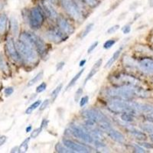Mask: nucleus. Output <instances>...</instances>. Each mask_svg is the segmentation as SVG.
Masks as SVG:
<instances>
[{
	"instance_id": "f257e3e1",
	"label": "nucleus",
	"mask_w": 153,
	"mask_h": 153,
	"mask_svg": "<svg viewBox=\"0 0 153 153\" xmlns=\"http://www.w3.org/2000/svg\"><path fill=\"white\" fill-rule=\"evenodd\" d=\"M106 94L114 99L126 100L132 99L135 95L141 96L143 94V91L141 89H136V87L123 85L122 87H114L106 91Z\"/></svg>"
},
{
	"instance_id": "f03ea898",
	"label": "nucleus",
	"mask_w": 153,
	"mask_h": 153,
	"mask_svg": "<svg viewBox=\"0 0 153 153\" xmlns=\"http://www.w3.org/2000/svg\"><path fill=\"white\" fill-rule=\"evenodd\" d=\"M20 40L29 44L38 53L44 54L45 53V44L37 35L33 32H24L20 36Z\"/></svg>"
},
{
	"instance_id": "7ed1b4c3",
	"label": "nucleus",
	"mask_w": 153,
	"mask_h": 153,
	"mask_svg": "<svg viewBox=\"0 0 153 153\" xmlns=\"http://www.w3.org/2000/svg\"><path fill=\"white\" fill-rule=\"evenodd\" d=\"M18 52L27 62L34 63L37 60V54L35 49L28 44L19 39L16 43Z\"/></svg>"
},
{
	"instance_id": "20e7f679",
	"label": "nucleus",
	"mask_w": 153,
	"mask_h": 153,
	"mask_svg": "<svg viewBox=\"0 0 153 153\" xmlns=\"http://www.w3.org/2000/svg\"><path fill=\"white\" fill-rule=\"evenodd\" d=\"M108 109L114 113H131L134 114V113H136V110L132 108V103L120 99H114L109 102Z\"/></svg>"
},
{
	"instance_id": "39448f33",
	"label": "nucleus",
	"mask_w": 153,
	"mask_h": 153,
	"mask_svg": "<svg viewBox=\"0 0 153 153\" xmlns=\"http://www.w3.org/2000/svg\"><path fill=\"white\" fill-rule=\"evenodd\" d=\"M44 22V17L42 12L38 8H33L30 12L29 23L31 28L38 29L42 25Z\"/></svg>"
},
{
	"instance_id": "423d86ee",
	"label": "nucleus",
	"mask_w": 153,
	"mask_h": 153,
	"mask_svg": "<svg viewBox=\"0 0 153 153\" xmlns=\"http://www.w3.org/2000/svg\"><path fill=\"white\" fill-rule=\"evenodd\" d=\"M83 115L94 123H98L100 124L101 123L108 122L107 117L97 110H87L83 113Z\"/></svg>"
},
{
	"instance_id": "0eeeda50",
	"label": "nucleus",
	"mask_w": 153,
	"mask_h": 153,
	"mask_svg": "<svg viewBox=\"0 0 153 153\" xmlns=\"http://www.w3.org/2000/svg\"><path fill=\"white\" fill-rule=\"evenodd\" d=\"M61 4L65 10L73 19L76 20H80L81 19V15H80V11L78 10V8L76 7V5L71 0H61Z\"/></svg>"
},
{
	"instance_id": "6e6552de",
	"label": "nucleus",
	"mask_w": 153,
	"mask_h": 153,
	"mask_svg": "<svg viewBox=\"0 0 153 153\" xmlns=\"http://www.w3.org/2000/svg\"><path fill=\"white\" fill-rule=\"evenodd\" d=\"M65 33H64L61 29L52 28L46 31V37L51 42L58 43L66 39L67 37L65 36Z\"/></svg>"
},
{
	"instance_id": "1a4fd4ad",
	"label": "nucleus",
	"mask_w": 153,
	"mask_h": 153,
	"mask_svg": "<svg viewBox=\"0 0 153 153\" xmlns=\"http://www.w3.org/2000/svg\"><path fill=\"white\" fill-rule=\"evenodd\" d=\"M117 81L120 84H122L123 85L132 86V87H136L139 84V82L136 78H134L129 75L125 74H120L119 76L116 75L113 76V80L112 82H113V84H114L115 82Z\"/></svg>"
},
{
	"instance_id": "9d476101",
	"label": "nucleus",
	"mask_w": 153,
	"mask_h": 153,
	"mask_svg": "<svg viewBox=\"0 0 153 153\" xmlns=\"http://www.w3.org/2000/svg\"><path fill=\"white\" fill-rule=\"evenodd\" d=\"M71 132L74 134V136L82 139V140H84L86 143H92L94 142L92 136L89 133H87L86 131H84L82 128H80V127L76 126H73L71 127Z\"/></svg>"
},
{
	"instance_id": "9b49d317",
	"label": "nucleus",
	"mask_w": 153,
	"mask_h": 153,
	"mask_svg": "<svg viewBox=\"0 0 153 153\" xmlns=\"http://www.w3.org/2000/svg\"><path fill=\"white\" fill-rule=\"evenodd\" d=\"M6 50L12 60L15 61H19L21 60V56L18 52V50L16 48V44H15L13 39L11 38H9L6 42Z\"/></svg>"
},
{
	"instance_id": "f8f14e48",
	"label": "nucleus",
	"mask_w": 153,
	"mask_h": 153,
	"mask_svg": "<svg viewBox=\"0 0 153 153\" xmlns=\"http://www.w3.org/2000/svg\"><path fill=\"white\" fill-rule=\"evenodd\" d=\"M63 144H64V146H66L67 148L72 150V152H89V150L87 147L81 146L78 143H74V142L71 141L70 139H64L63 140Z\"/></svg>"
},
{
	"instance_id": "ddd939ff",
	"label": "nucleus",
	"mask_w": 153,
	"mask_h": 153,
	"mask_svg": "<svg viewBox=\"0 0 153 153\" xmlns=\"http://www.w3.org/2000/svg\"><path fill=\"white\" fill-rule=\"evenodd\" d=\"M57 24L59 26L60 29L65 34H72L74 32V28L70 24L65 18L63 17H57Z\"/></svg>"
},
{
	"instance_id": "4468645a",
	"label": "nucleus",
	"mask_w": 153,
	"mask_h": 153,
	"mask_svg": "<svg viewBox=\"0 0 153 153\" xmlns=\"http://www.w3.org/2000/svg\"><path fill=\"white\" fill-rule=\"evenodd\" d=\"M42 8L44 10L45 13L46 14V16L48 18H50L51 19H57L58 16H57V12L55 11V9L52 7V5H51L50 3H48L46 1H42Z\"/></svg>"
},
{
	"instance_id": "2eb2a0df",
	"label": "nucleus",
	"mask_w": 153,
	"mask_h": 153,
	"mask_svg": "<svg viewBox=\"0 0 153 153\" xmlns=\"http://www.w3.org/2000/svg\"><path fill=\"white\" fill-rule=\"evenodd\" d=\"M102 63H103V60L102 59H99L97 62L94 64V65L93 66V68H91V70L90 71V73L88 74L87 76L86 77V80H85V83H87L90 79H91L97 73V71H99L100 68L101 67V65H102Z\"/></svg>"
},
{
	"instance_id": "dca6fc26",
	"label": "nucleus",
	"mask_w": 153,
	"mask_h": 153,
	"mask_svg": "<svg viewBox=\"0 0 153 153\" xmlns=\"http://www.w3.org/2000/svg\"><path fill=\"white\" fill-rule=\"evenodd\" d=\"M141 68L147 72H153V60L143 59L139 62Z\"/></svg>"
},
{
	"instance_id": "f3484780",
	"label": "nucleus",
	"mask_w": 153,
	"mask_h": 153,
	"mask_svg": "<svg viewBox=\"0 0 153 153\" xmlns=\"http://www.w3.org/2000/svg\"><path fill=\"white\" fill-rule=\"evenodd\" d=\"M121 51H122V48H120V49H118V50H117L116 52H114V54H113V56L111 57V58H110V59L107 61L106 65H105V68H110V67H111L112 65L114 64L115 61H117V58H119V57H120Z\"/></svg>"
},
{
	"instance_id": "a211bd4d",
	"label": "nucleus",
	"mask_w": 153,
	"mask_h": 153,
	"mask_svg": "<svg viewBox=\"0 0 153 153\" xmlns=\"http://www.w3.org/2000/svg\"><path fill=\"white\" fill-rule=\"evenodd\" d=\"M8 19L7 16L5 14H2L0 16V34H2L5 32L7 26Z\"/></svg>"
},
{
	"instance_id": "6ab92c4d",
	"label": "nucleus",
	"mask_w": 153,
	"mask_h": 153,
	"mask_svg": "<svg viewBox=\"0 0 153 153\" xmlns=\"http://www.w3.org/2000/svg\"><path fill=\"white\" fill-rule=\"evenodd\" d=\"M11 30L14 35H17L19 34V23L15 18L11 19Z\"/></svg>"
},
{
	"instance_id": "aec40b11",
	"label": "nucleus",
	"mask_w": 153,
	"mask_h": 153,
	"mask_svg": "<svg viewBox=\"0 0 153 153\" xmlns=\"http://www.w3.org/2000/svg\"><path fill=\"white\" fill-rule=\"evenodd\" d=\"M130 133L132 134L134 137L136 138V139H139V140H145V139H146V134L143 133V132H140V131L133 129V130L130 131Z\"/></svg>"
},
{
	"instance_id": "412c9836",
	"label": "nucleus",
	"mask_w": 153,
	"mask_h": 153,
	"mask_svg": "<svg viewBox=\"0 0 153 153\" xmlns=\"http://www.w3.org/2000/svg\"><path fill=\"white\" fill-rule=\"evenodd\" d=\"M41 105V100H37L35 101V103H33L30 106H28V108H27L26 111H25V113L26 114H31L32 112L34 111V110H35V109H37L38 107H39Z\"/></svg>"
},
{
	"instance_id": "4be33fe9",
	"label": "nucleus",
	"mask_w": 153,
	"mask_h": 153,
	"mask_svg": "<svg viewBox=\"0 0 153 153\" xmlns=\"http://www.w3.org/2000/svg\"><path fill=\"white\" fill-rule=\"evenodd\" d=\"M84 71V69L80 70V71H79L78 73L76 74L74 76L73 79H72V80H71V81H70L69 84H68V87H67V89H68V88H69V87H72V86L74 85L75 83H76V80H78V79L80 77V76H81V75H82V74H83Z\"/></svg>"
},
{
	"instance_id": "5701e85b",
	"label": "nucleus",
	"mask_w": 153,
	"mask_h": 153,
	"mask_svg": "<svg viewBox=\"0 0 153 153\" xmlns=\"http://www.w3.org/2000/svg\"><path fill=\"white\" fill-rule=\"evenodd\" d=\"M121 119H122L123 121H125V122H128V123L133 122V120H134L133 115H132V113H122V115H121Z\"/></svg>"
},
{
	"instance_id": "b1692460",
	"label": "nucleus",
	"mask_w": 153,
	"mask_h": 153,
	"mask_svg": "<svg viewBox=\"0 0 153 153\" xmlns=\"http://www.w3.org/2000/svg\"><path fill=\"white\" fill-rule=\"evenodd\" d=\"M42 77H43V71L39 72V73H38V74H37L35 77H34V78H32L29 82H28V87H31V86L34 85L35 84H36L37 82L39 81V80H40Z\"/></svg>"
},
{
	"instance_id": "393cba45",
	"label": "nucleus",
	"mask_w": 153,
	"mask_h": 153,
	"mask_svg": "<svg viewBox=\"0 0 153 153\" xmlns=\"http://www.w3.org/2000/svg\"><path fill=\"white\" fill-rule=\"evenodd\" d=\"M30 141V138H27L25 140H24L21 146H19V152H25L28 149V143Z\"/></svg>"
},
{
	"instance_id": "a878e982",
	"label": "nucleus",
	"mask_w": 153,
	"mask_h": 153,
	"mask_svg": "<svg viewBox=\"0 0 153 153\" xmlns=\"http://www.w3.org/2000/svg\"><path fill=\"white\" fill-rule=\"evenodd\" d=\"M63 84H60L59 86H57L55 89H54L53 92L51 93V100L52 101H54L56 100V98L57 97V96L59 95V93L61 92V89H62Z\"/></svg>"
},
{
	"instance_id": "bb28decb",
	"label": "nucleus",
	"mask_w": 153,
	"mask_h": 153,
	"mask_svg": "<svg viewBox=\"0 0 153 153\" xmlns=\"http://www.w3.org/2000/svg\"><path fill=\"white\" fill-rule=\"evenodd\" d=\"M94 23H91V24H89L88 25H87V27L84 28V30L81 33V36H80L81 37V38L86 37L89 33H90V32H91V30H92L93 28H94Z\"/></svg>"
},
{
	"instance_id": "cd10ccee",
	"label": "nucleus",
	"mask_w": 153,
	"mask_h": 153,
	"mask_svg": "<svg viewBox=\"0 0 153 153\" xmlns=\"http://www.w3.org/2000/svg\"><path fill=\"white\" fill-rule=\"evenodd\" d=\"M141 128L143 131L149 133H153V125L152 124H143L141 126Z\"/></svg>"
},
{
	"instance_id": "c85d7f7f",
	"label": "nucleus",
	"mask_w": 153,
	"mask_h": 153,
	"mask_svg": "<svg viewBox=\"0 0 153 153\" xmlns=\"http://www.w3.org/2000/svg\"><path fill=\"white\" fill-rule=\"evenodd\" d=\"M55 149L57 152H70L71 151H68L65 148H64V146L60 143H57L55 146Z\"/></svg>"
},
{
	"instance_id": "c756f323",
	"label": "nucleus",
	"mask_w": 153,
	"mask_h": 153,
	"mask_svg": "<svg viewBox=\"0 0 153 153\" xmlns=\"http://www.w3.org/2000/svg\"><path fill=\"white\" fill-rule=\"evenodd\" d=\"M42 126L39 127V128H38V129H35V130L33 131V132H31V138H33V139H35L36 137H38V136H39V134L41 133V132H42Z\"/></svg>"
},
{
	"instance_id": "7c9ffc66",
	"label": "nucleus",
	"mask_w": 153,
	"mask_h": 153,
	"mask_svg": "<svg viewBox=\"0 0 153 153\" xmlns=\"http://www.w3.org/2000/svg\"><path fill=\"white\" fill-rule=\"evenodd\" d=\"M115 43H116V41L113 40V39H110V40H108L105 42L103 47H104L105 49H109L112 46H113V45H114Z\"/></svg>"
},
{
	"instance_id": "2f4dec72",
	"label": "nucleus",
	"mask_w": 153,
	"mask_h": 153,
	"mask_svg": "<svg viewBox=\"0 0 153 153\" xmlns=\"http://www.w3.org/2000/svg\"><path fill=\"white\" fill-rule=\"evenodd\" d=\"M49 104H50V100H45L43 101V103L40 105V108H39V110H40L41 111H42V110H45L46 108L49 106Z\"/></svg>"
},
{
	"instance_id": "473e14b6",
	"label": "nucleus",
	"mask_w": 153,
	"mask_h": 153,
	"mask_svg": "<svg viewBox=\"0 0 153 153\" xmlns=\"http://www.w3.org/2000/svg\"><path fill=\"white\" fill-rule=\"evenodd\" d=\"M82 94H83V89L79 88L78 90L76 91V94H75V96H74V100L76 102H77V101L79 100V99L80 98V97H81Z\"/></svg>"
},
{
	"instance_id": "72a5a7b5",
	"label": "nucleus",
	"mask_w": 153,
	"mask_h": 153,
	"mask_svg": "<svg viewBox=\"0 0 153 153\" xmlns=\"http://www.w3.org/2000/svg\"><path fill=\"white\" fill-rule=\"evenodd\" d=\"M46 87H47V84H45V83H42V84H41L40 85L38 86V87H37L36 89V92L37 93H42L46 89Z\"/></svg>"
},
{
	"instance_id": "f704fd0d",
	"label": "nucleus",
	"mask_w": 153,
	"mask_h": 153,
	"mask_svg": "<svg viewBox=\"0 0 153 153\" xmlns=\"http://www.w3.org/2000/svg\"><path fill=\"white\" fill-rule=\"evenodd\" d=\"M119 28H120V25H116L111 27V28H110L109 29L107 30V33L108 34H113L115 31H117Z\"/></svg>"
},
{
	"instance_id": "c9c22d12",
	"label": "nucleus",
	"mask_w": 153,
	"mask_h": 153,
	"mask_svg": "<svg viewBox=\"0 0 153 153\" xmlns=\"http://www.w3.org/2000/svg\"><path fill=\"white\" fill-rule=\"evenodd\" d=\"M88 100H89V97H87V96H85V97H82L80 101V106H81V107L85 106V105L87 103V102H88Z\"/></svg>"
},
{
	"instance_id": "e433bc0d",
	"label": "nucleus",
	"mask_w": 153,
	"mask_h": 153,
	"mask_svg": "<svg viewBox=\"0 0 153 153\" xmlns=\"http://www.w3.org/2000/svg\"><path fill=\"white\" fill-rule=\"evenodd\" d=\"M98 45V42H94V43L91 45V46H90V48H88V50H87V52L88 53H91L94 50V49L97 48V46Z\"/></svg>"
},
{
	"instance_id": "4c0bfd02",
	"label": "nucleus",
	"mask_w": 153,
	"mask_h": 153,
	"mask_svg": "<svg viewBox=\"0 0 153 153\" xmlns=\"http://www.w3.org/2000/svg\"><path fill=\"white\" fill-rule=\"evenodd\" d=\"M13 91H14V90L12 87H8L5 90V94L6 96H10L11 94H12Z\"/></svg>"
},
{
	"instance_id": "58836bf2",
	"label": "nucleus",
	"mask_w": 153,
	"mask_h": 153,
	"mask_svg": "<svg viewBox=\"0 0 153 153\" xmlns=\"http://www.w3.org/2000/svg\"><path fill=\"white\" fill-rule=\"evenodd\" d=\"M134 148H135V149L136 150V152H146V151H145L143 148H141L140 146H137V145H135V146H134Z\"/></svg>"
},
{
	"instance_id": "ea45409f",
	"label": "nucleus",
	"mask_w": 153,
	"mask_h": 153,
	"mask_svg": "<svg viewBox=\"0 0 153 153\" xmlns=\"http://www.w3.org/2000/svg\"><path fill=\"white\" fill-rule=\"evenodd\" d=\"M130 31H131V28L129 25H126V26L123 28V31L124 34L129 33Z\"/></svg>"
},
{
	"instance_id": "a19ab883",
	"label": "nucleus",
	"mask_w": 153,
	"mask_h": 153,
	"mask_svg": "<svg viewBox=\"0 0 153 153\" xmlns=\"http://www.w3.org/2000/svg\"><path fill=\"white\" fill-rule=\"evenodd\" d=\"M5 141H6V137L5 136H0V146L3 145L5 143Z\"/></svg>"
},
{
	"instance_id": "79ce46f5",
	"label": "nucleus",
	"mask_w": 153,
	"mask_h": 153,
	"mask_svg": "<svg viewBox=\"0 0 153 153\" xmlns=\"http://www.w3.org/2000/svg\"><path fill=\"white\" fill-rule=\"evenodd\" d=\"M64 65H65V63L64 62L58 63L57 65V71H60V70L62 69L63 67H64Z\"/></svg>"
},
{
	"instance_id": "37998d69",
	"label": "nucleus",
	"mask_w": 153,
	"mask_h": 153,
	"mask_svg": "<svg viewBox=\"0 0 153 153\" xmlns=\"http://www.w3.org/2000/svg\"><path fill=\"white\" fill-rule=\"evenodd\" d=\"M140 146H145L146 148H148V149H151L152 148V146H151V145L149 144V143H140Z\"/></svg>"
},
{
	"instance_id": "c03bdc74",
	"label": "nucleus",
	"mask_w": 153,
	"mask_h": 153,
	"mask_svg": "<svg viewBox=\"0 0 153 153\" xmlns=\"http://www.w3.org/2000/svg\"><path fill=\"white\" fill-rule=\"evenodd\" d=\"M85 63H86V60H82V61H80V67L84 66Z\"/></svg>"
},
{
	"instance_id": "a18cd8bd",
	"label": "nucleus",
	"mask_w": 153,
	"mask_h": 153,
	"mask_svg": "<svg viewBox=\"0 0 153 153\" xmlns=\"http://www.w3.org/2000/svg\"><path fill=\"white\" fill-rule=\"evenodd\" d=\"M149 5L151 7H153V0H149Z\"/></svg>"
},
{
	"instance_id": "49530a36",
	"label": "nucleus",
	"mask_w": 153,
	"mask_h": 153,
	"mask_svg": "<svg viewBox=\"0 0 153 153\" xmlns=\"http://www.w3.org/2000/svg\"><path fill=\"white\" fill-rule=\"evenodd\" d=\"M31 126H30L29 127H28V128H27V129H26V132H29V131L31 130Z\"/></svg>"
},
{
	"instance_id": "de8ad7c7",
	"label": "nucleus",
	"mask_w": 153,
	"mask_h": 153,
	"mask_svg": "<svg viewBox=\"0 0 153 153\" xmlns=\"http://www.w3.org/2000/svg\"><path fill=\"white\" fill-rule=\"evenodd\" d=\"M150 138H151L152 141L153 142V134H152V135H151V136H150Z\"/></svg>"
},
{
	"instance_id": "09e8293b",
	"label": "nucleus",
	"mask_w": 153,
	"mask_h": 153,
	"mask_svg": "<svg viewBox=\"0 0 153 153\" xmlns=\"http://www.w3.org/2000/svg\"><path fill=\"white\" fill-rule=\"evenodd\" d=\"M49 1H51V2H54L55 0H49Z\"/></svg>"
},
{
	"instance_id": "8fccbe9b",
	"label": "nucleus",
	"mask_w": 153,
	"mask_h": 153,
	"mask_svg": "<svg viewBox=\"0 0 153 153\" xmlns=\"http://www.w3.org/2000/svg\"><path fill=\"white\" fill-rule=\"evenodd\" d=\"M83 1H84V2H86V1H87V0H83Z\"/></svg>"
}]
</instances>
